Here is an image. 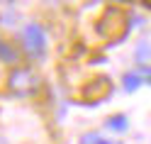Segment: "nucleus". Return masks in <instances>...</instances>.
<instances>
[{"label":"nucleus","instance_id":"obj_1","mask_svg":"<svg viewBox=\"0 0 151 144\" xmlns=\"http://www.w3.org/2000/svg\"><path fill=\"white\" fill-rule=\"evenodd\" d=\"M7 90L17 98H29L39 90V76L29 66H15L7 76Z\"/></svg>","mask_w":151,"mask_h":144},{"label":"nucleus","instance_id":"obj_2","mask_svg":"<svg viewBox=\"0 0 151 144\" xmlns=\"http://www.w3.org/2000/svg\"><path fill=\"white\" fill-rule=\"evenodd\" d=\"M20 44H22V49L29 59H34V61L44 59L46 56V32H44V27L37 25V22H27L20 32Z\"/></svg>","mask_w":151,"mask_h":144},{"label":"nucleus","instance_id":"obj_3","mask_svg":"<svg viewBox=\"0 0 151 144\" xmlns=\"http://www.w3.org/2000/svg\"><path fill=\"white\" fill-rule=\"evenodd\" d=\"M141 85H144V76H141L139 71H127L124 76H122V88H124L127 93H137Z\"/></svg>","mask_w":151,"mask_h":144},{"label":"nucleus","instance_id":"obj_4","mask_svg":"<svg viewBox=\"0 0 151 144\" xmlns=\"http://www.w3.org/2000/svg\"><path fill=\"white\" fill-rule=\"evenodd\" d=\"M107 127L112 130V132H127L129 130V120H127V115H112V117L107 120Z\"/></svg>","mask_w":151,"mask_h":144},{"label":"nucleus","instance_id":"obj_5","mask_svg":"<svg viewBox=\"0 0 151 144\" xmlns=\"http://www.w3.org/2000/svg\"><path fill=\"white\" fill-rule=\"evenodd\" d=\"M149 56H151V44L146 39H141L134 51V59H137V64H144V61H149Z\"/></svg>","mask_w":151,"mask_h":144},{"label":"nucleus","instance_id":"obj_6","mask_svg":"<svg viewBox=\"0 0 151 144\" xmlns=\"http://www.w3.org/2000/svg\"><path fill=\"white\" fill-rule=\"evenodd\" d=\"M0 59L7 61V64H15V61H17V51L12 49L10 44H5L3 39H0Z\"/></svg>","mask_w":151,"mask_h":144},{"label":"nucleus","instance_id":"obj_7","mask_svg":"<svg viewBox=\"0 0 151 144\" xmlns=\"http://www.w3.org/2000/svg\"><path fill=\"white\" fill-rule=\"evenodd\" d=\"M98 139H100V134H98V132H88L86 137L81 139V144H98Z\"/></svg>","mask_w":151,"mask_h":144},{"label":"nucleus","instance_id":"obj_8","mask_svg":"<svg viewBox=\"0 0 151 144\" xmlns=\"http://www.w3.org/2000/svg\"><path fill=\"white\" fill-rule=\"evenodd\" d=\"M141 76H144V83H149L151 85V69H146V66H141V69H137Z\"/></svg>","mask_w":151,"mask_h":144},{"label":"nucleus","instance_id":"obj_9","mask_svg":"<svg viewBox=\"0 0 151 144\" xmlns=\"http://www.w3.org/2000/svg\"><path fill=\"white\" fill-rule=\"evenodd\" d=\"M98 144H119V142H110V139H105V137H100Z\"/></svg>","mask_w":151,"mask_h":144},{"label":"nucleus","instance_id":"obj_10","mask_svg":"<svg viewBox=\"0 0 151 144\" xmlns=\"http://www.w3.org/2000/svg\"><path fill=\"white\" fill-rule=\"evenodd\" d=\"M0 144H7V139H5V137H0Z\"/></svg>","mask_w":151,"mask_h":144}]
</instances>
